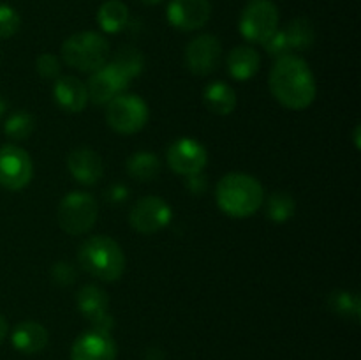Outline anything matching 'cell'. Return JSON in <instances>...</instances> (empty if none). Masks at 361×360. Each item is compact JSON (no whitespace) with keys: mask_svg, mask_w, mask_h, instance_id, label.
<instances>
[{"mask_svg":"<svg viewBox=\"0 0 361 360\" xmlns=\"http://www.w3.org/2000/svg\"><path fill=\"white\" fill-rule=\"evenodd\" d=\"M268 85L274 97L295 112L309 108L317 94L316 80L309 64L291 53L277 59L270 71Z\"/></svg>","mask_w":361,"mask_h":360,"instance_id":"6da1fadb","label":"cell"},{"mask_svg":"<svg viewBox=\"0 0 361 360\" xmlns=\"http://www.w3.org/2000/svg\"><path fill=\"white\" fill-rule=\"evenodd\" d=\"M215 198L224 214L242 219L259 210L264 200V191L259 180L247 173H228L219 180Z\"/></svg>","mask_w":361,"mask_h":360,"instance_id":"7a4b0ae2","label":"cell"},{"mask_svg":"<svg viewBox=\"0 0 361 360\" xmlns=\"http://www.w3.org/2000/svg\"><path fill=\"white\" fill-rule=\"evenodd\" d=\"M81 268L104 282H115L126 270V254L122 247L106 235H95L85 240L78 251Z\"/></svg>","mask_w":361,"mask_h":360,"instance_id":"3957f363","label":"cell"},{"mask_svg":"<svg viewBox=\"0 0 361 360\" xmlns=\"http://www.w3.org/2000/svg\"><path fill=\"white\" fill-rule=\"evenodd\" d=\"M109 42L97 32L85 30L67 37L62 44V59L73 69L81 73H94L106 66Z\"/></svg>","mask_w":361,"mask_h":360,"instance_id":"277c9868","label":"cell"},{"mask_svg":"<svg viewBox=\"0 0 361 360\" xmlns=\"http://www.w3.org/2000/svg\"><path fill=\"white\" fill-rule=\"evenodd\" d=\"M99 215V205L92 194L73 191L62 198L56 210L60 228L69 235H83L94 228Z\"/></svg>","mask_w":361,"mask_h":360,"instance_id":"5b68a950","label":"cell"},{"mask_svg":"<svg viewBox=\"0 0 361 360\" xmlns=\"http://www.w3.org/2000/svg\"><path fill=\"white\" fill-rule=\"evenodd\" d=\"M279 30V9L271 0H250L240 16V32L250 42L264 44Z\"/></svg>","mask_w":361,"mask_h":360,"instance_id":"8992f818","label":"cell"},{"mask_svg":"<svg viewBox=\"0 0 361 360\" xmlns=\"http://www.w3.org/2000/svg\"><path fill=\"white\" fill-rule=\"evenodd\" d=\"M106 120L113 131L120 134H134L148 122V106L140 95L118 94L108 102Z\"/></svg>","mask_w":361,"mask_h":360,"instance_id":"52a82bcc","label":"cell"},{"mask_svg":"<svg viewBox=\"0 0 361 360\" xmlns=\"http://www.w3.org/2000/svg\"><path fill=\"white\" fill-rule=\"evenodd\" d=\"M34 176V164L27 150L16 145L0 147V186L7 191H21Z\"/></svg>","mask_w":361,"mask_h":360,"instance_id":"ba28073f","label":"cell"},{"mask_svg":"<svg viewBox=\"0 0 361 360\" xmlns=\"http://www.w3.org/2000/svg\"><path fill=\"white\" fill-rule=\"evenodd\" d=\"M171 207L159 196H145L136 201L129 215V222L143 235L161 232L171 222Z\"/></svg>","mask_w":361,"mask_h":360,"instance_id":"9c48e42d","label":"cell"},{"mask_svg":"<svg viewBox=\"0 0 361 360\" xmlns=\"http://www.w3.org/2000/svg\"><path fill=\"white\" fill-rule=\"evenodd\" d=\"M168 164L178 175H196L203 172L208 162L207 148L194 138H180L168 148Z\"/></svg>","mask_w":361,"mask_h":360,"instance_id":"30bf717a","label":"cell"},{"mask_svg":"<svg viewBox=\"0 0 361 360\" xmlns=\"http://www.w3.org/2000/svg\"><path fill=\"white\" fill-rule=\"evenodd\" d=\"M222 44L215 35L201 34L187 44L185 64L190 73L197 76H208L221 64Z\"/></svg>","mask_w":361,"mask_h":360,"instance_id":"8fae6325","label":"cell"},{"mask_svg":"<svg viewBox=\"0 0 361 360\" xmlns=\"http://www.w3.org/2000/svg\"><path fill=\"white\" fill-rule=\"evenodd\" d=\"M130 81L113 64H106L94 71L87 83L88 99L95 104H108L118 94H123Z\"/></svg>","mask_w":361,"mask_h":360,"instance_id":"7c38bea8","label":"cell"},{"mask_svg":"<svg viewBox=\"0 0 361 360\" xmlns=\"http://www.w3.org/2000/svg\"><path fill=\"white\" fill-rule=\"evenodd\" d=\"M168 21L183 32L197 30L210 20V0H171L168 6Z\"/></svg>","mask_w":361,"mask_h":360,"instance_id":"4fadbf2b","label":"cell"},{"mask_svg":"<svg viewBox=\"0 0 361 360\" xmlns=\"http://www.w3.org/2000/svg\"><path fill=\"white\" fill-rule=\"evenodd\" d=\"M76 300L78 309L94 325V330L109 334L113 327V318L108 314L109 299L104 289L97 288L94 284H87L80 289Z\"/></svg>","mask_w":361,"mask_h":360,"instance_id":"5bb4252c","label":"cell"},{"mask_svg":"<svg viewBox=\"0 0 361 360\" xmlns=\"http://www.w3.org/2000/svg\"><path fill=\"white\" fill-rule=\"evenodd\" d=\"M116 344L109 334L90 330L81 334L71 349V360H115Z\"/></svg>","mask_w":361,"mask_h":360,"instance_id":"9a60e30c","label":"cell"},{"mask_svg":"<svg viewBox=\"0 0 361 360\" xmlns=\"http://www.w3.org/2000/svg\"><path fill=\"white\" fill-rule=\"evenodd\" d=\"M67 166H69L71 175L83 186H94L102 179V173H104V162L101 155L87 147L74 148L67 157Z\"/></svg>","mask_w":361,"mask_h":360,"instance_id":"2e32d148","label":"cell"},{"mask_svg":"<svg viewBox=\"0 0 361 360\" xmlns=\"http://www.w3.org/2000/svg\"><path fill=\"white\" fill-rule=\"evenodd\" d=\"M56 104L69 113L83 112L88 102L87 85L76 76H62L55 81L53 87Z\"/></svg>","mask_w":361,"mask_h":360,"instance_id":"e0dca14e","label":"cell"},{"mask_svg":"<svg viewBox=\"0 0 361 360\" xmlns=\"http://www.w3.org/2000/svg\"><path fill=\"white\" fill-rule=\"evenodd\" d=\"M48 330L37 321H23L13 330L11 341L21 353H39L48 344Z\"/></svg>","mask_w":361,"mask_h":360,"instance_id":"ac0fdd59","label":"cell"},{"mask_svg":"<svg viewBox=\"0 0 361 360\" xmlns=\"http://www.w3.org/2000/svg\"><path fill=\"white\" fill-rule=\"evenodd\" d=\"M261 66V56L252 46H236L228 55V71L231 78L247 81L256 76Z\"/></svg>","mask_w":361,"mask_h":360,"instance_id":"d6986e66","label":"cell"},{"mask_svg":"<svg viewBox=\"0 0 361 360\" xmlns=\"http://www.w3.org/2000/svg\"><path fill=\"white\" fill-rule=\"evenodd\" d=\"M204 104L212 113L229 115L236 108V92L226 81H212L204 88Z\"/></svg>","mask_w":361,"mask_h":360,"instance_id":"ffe728a7","label":"cell"},{"mask_svg":"<svg viewBox=\"0 0 361 360\" xmlns=\"http://www.w3.org/2000/svg\"><path fill=\"white\" fill-rule=\"evenodd\" d=\"M129 21V9L122 0H106L97 11V23L108 34H116L126 28Z\"/></svg>","mask_w":361,"mask_h":360,"instance_id":"44dd1931","label":"cell"},{"mask_svg":"<svg viewBox=\"0 0 361 360\" xmlns=\"http://www.w3.org/2000/svg\"><path fill=\"white\" fill-rule=\"evenodd\" d=\"M127 173L140 182L154 180L161 172V161L152 152H137L127 159Z\"/></svg>","mask_w":361,"mask_h":360,"instance_id":"7402d4cb","label":"cell"},{"mask_svg":"<svg viewBox=\"0 0 361 360\" xmlns=\"http://www.w3.org/2000/svg\"><path fill=\"white\" fill-rule=\"evenodd\" d=\"M284 34L288 37L291 49H300V52L302 49H309L314 44V41H316L314 25L307 18H296V20L289 21Z\"/></svg>","mask_w":361,"mask_h":360,"instance_id":"603a6c76","label":"cell"},{"mask_svg":"<svg viewBox=\"0 0 361 360\" xmlns=\"http://www.w3.org/2000/svg\"><path fill=\"white\" fill-rule=\"evenodd\" d=\"M111 64L130 81L133 78L141 74V71H143L145 67V59L143 53L137 48H134V46H122V48L115 53Z\"/></svg>","mask_w":361,"mask_h":360,"instance_id":"cb8c5ba5","label":"cell"},{"mask_svg":"<svg viewBox=\"0 0 361 360\" xmlns=\"http://www.w3.org/2000/svg\"><path fill=\"white\" fill-rule=\"evenodd\" d=\"M328 306L331 311L341 314L342 318H349V320H360L361 313V302L358 293L345 292V289H337L331 292L330 299H328Z\"/></svg>","mask_w":361,"mask_h":360,"instance_id":"d4e9b609","label":"cell"},{"mask_svg":"<svg viewBox=\"0 0 361 360\" xmlns=\"http://www.w3.org/2000/svg\"><path fill=\"white\" fill-rule=\"evenodd\" d=\"M295 208L296 203L295 200H293L291 194L282 193L281 191V193H274L270 196V200H268L267 203V214L271 221L277 222V224H282V222H286L288 219L293 217Z\"/></svg>","mask_w":361,"mask_h":360,"instance_id":"484cf974","label":"cell"},{"mask_svg":"<svg viewBox=\"0 0 361 360\" xmlns=\"http://www.w3.org/2000/svg\"><path fill=\"white\" fill-rule=\"evenodd\" d=\"M32 131H34V119H32V115H28L25 112L13 113L7 119L6 126H4V133L16 141L27 140L32 134Z\"/></svg>","mask_w":361,"mask_h":360,"instance_id":"4316f807","label":"cell"},{"mask_svg":"<svg viewBox=\"0 0 361 360\" xmlns=\"http://www.w3.org/2000/svg\"><path fill=\"white\" fill-rule=\"evenodd\" d=\"M21 18L14 7L0 4V39H9L20 30Z\"/></svg>","mask_w":361,"mask_h":360,"instance_id":"83f0119b","label":"cell"},{"mask_svg":"<svg viewBox=\"0 0 361 360\" xmlns=\"http://www.w3.org/2000/svg\"><path fill=\"white\" fill-rule=\"evenodd\" d=\"M35 69H37L39 76L44 80H56L60 76V60L51 53H42L35 62Z\"/></svg>","mask_w":361,"mask_h":360,"instance_id":"f1b7e54d","label":"cell"},{"mask_svg":"<svg viewBox=\"0 0 361 360\" xmlns=\"http://www.w3.org/2000/svg\"><path fill=\"white\" fill-rule=\"evenodd\" d=\"M264 49L270 56H275V59H281V56L289 55L291 52V46H289L288 37H286L284 30H277L267 42H264Z\"/></svg>","mask_w":361,"mask_h":360,"instance_id":"f546056e","label":"cell"},{"mask_svg":"<svg viewBox=\"0 0 361 360\" xmlns=\"http://www.w3.org/2000/svg\"><path fill=\"white\" fill-rule=\"evenodd\" d=\"M51 277L53 281L59 282L60 286H69L73 284L74 279H76V268L71 263H67V261H59V263L53 265Z\"/></svg>","mask_w":361,"mask_h":360,"instance_id":"4dcf8cb0","label":"cell"},{"mask_svg":"<svg viewBox=\"0 0 361 360\" xmlns=\"http://www.w3.org/2000/svg\"><path fill=\"white\" fill-rule=\"evenodd\" d=\"M204 186H207V182H204V179L200 175V173L190 175L189 179H187V187H189L192 193H201V191L204 189Z\"/></svg>","mask_w":361,"mask_h":360,"instance_id":"1f68e13d","label":"cell"},{"mask_svg":"<svg viewBox=\"0 0 361 360\" xmlns=\"http://www.w3.org/2000/svg\"><path fill=\"white\" fill-rule=\"evenodd\" d=\"M7 330H9V327H7V321H6V318H4L2 314H0V342H2L4 339H6V335H7Z\"/></svg>","mask_w":361,"mask_h":360,"instance_id":"d6a6232c","label":"cell"},{"mask_svg":"<svg viewBox=\"0 0 361 360\" xmlns=\"http://www.w3.org/2000/svg\"><path fill=\"white\" fill-rule=\"evenodd\" d=\"M143 4H147V6H155V4L162 2V0H141Z\"/></svg>","mask_w":361,"mask_h":360,"instance_id":"836d02e7","label":"cell"},{"mask_svg":"<svg viewBox=\"0 0 361 360\" xmlns=\"http://www.w3.org/2000/svg\"><path fill=\"white\" fill-rule=\"evenodd\" d=\"M4 109H6V102H4V101H2V99H0V116H2Z\"/></svg>","mask_w":361,"mask_h":360,"instance_id":"e575fe53","label":"cell"}]
</instances>
